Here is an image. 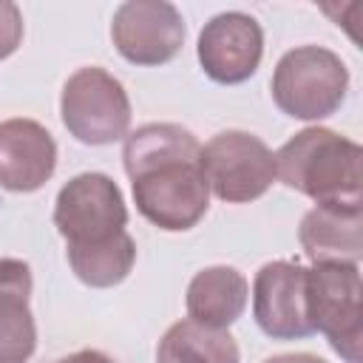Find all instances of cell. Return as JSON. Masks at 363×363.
<instances>
[{
	"mask_svg": "<svg viewBox=\"0 0 363 363\" xmlns=\"http://www.w3.org/2000/svg\"><path fill=\"white\" fill-rule=\"evenodd\" d=\"M125 173L136 210L159 230L184 233L210 207L199 139L173 122H150L125 136Z\"/></svg>",
	"mask_w": 363,
	"mask_h": 363,
	"instance_id": "1",
	"label": "cell"
},
{
	"mask_svg": "<svg viewBox=\"0 0 363 363\" xmlns=\"http://www.w3.org/2000/svg\"><path fill=\"white\" fill-rule=\"evenodd\" d=\"M363 150L332 128H303L275 153V176L315 207L363 210Z\"/></svg>",
	"mask_w": 363,
	"mask_h": 363,
	"instance_id": "2",
	"label": "cell"
},
{
	"mask_svg": "<svg viewBox=\"0 0 363 363\" xmlns=\"http://www.w3.org/2000/svg\"><path fill=\"white\" fill-rule=\"evenodd\" d=\"M269 88L275 105L286 116L318 122L343 105L349 91V68L323 45H298L278 60Z\"/></svg>",
	"mask_w": 363,
	"mask_h": 363,
	"instance_id": "3",
	"label": "cell"
},
{
	"mask_svg": "<svg viewBox=\"0 0 363 363\" xmlns=\"http://www.w3.org/2000/svg\"><path fill=\"white\" fill-rule=\"evenodd\" d=\"M54 227L65 238V252L96 250L128 235V207L119 184L105 173L68 179L54 201Z\"/></svg>",
	"mask_w": 363,
	"mask_h": 363,
	"instance_id": "4",
	"label": "cell"
},
{
	"mask_svg": "<svg viewBox=\"0 0 363 363\" xmlns=\"http://www.w3.org/2000/svg\"><path fill=\"white\" fill-rule=\"evenodd\" d=\"M306 303L315 332L346 363H363V281L357 264H315L306 269Z\"/></svg>",
	"mask_w": 363,
	"mask_h": 363,
	"instance_id": "5",
	"label": "cell"
},
{
	"mask_svg": "<svg viewBox=\"0 0 363 363\" xmlns=\"http://www.w3.org/2000/svg\"><path fill=\"white\" fill-rule=\"evenodd\" d=\"M65 130L82 145H113L128 136L130 99L125 85L99 65L74 71L60 96Z\"/></svg>",
	"mask_w": 363,
	"mask_h": 363,
	"instance_id": "6",
	"label": "cell"
},
{
	"mask_svg": "<svg viewBox=\"0 0 363 363\" xmlns=\"http://www.w3.org/2000/svg\"><path fill=\"white\" fill-rule=\"evenodd\" d=\"M210 190L227 204L261 199L275 176V153L247 130H221L201 147Z\"/></svg>",
	"mask_w": 363,
	"mask_h": 363,
	"instance_id": "7",
	"label": "cell"
},
{
	"mask_svg": "<svg viewBox=\"0 0 363 363\" xmlns=\"http://www.w3.org/2000/svg\"><path fill=\"white\" fill-rule=\"evenodd\" d=\"M111 40L133 65H164L184 45V20L167 0H128L113 11Z\"/></svg>",
	"mask_w": 363,
	"mask_h": 363,
	"instance_id": "8",
	"label": "cell"
},
{
	"mask_svg": "<svg viewBox=\"0 0 363 363\" xmlns=\"http://www.w3.org/2000/svg\"><path fill=\"white\" fill-rule=\"evenodd\" d=\"M252 315L267 337L301 340L309 337V303H306V267L298 261H269L252 281Z\"/></svg>",
	"mask_w": 363,
	"mask_h": 363,
	"instance_id": "9",
	"label": "cell"
},
{
	"mask_svg": "<svg viewBox=\"0 0 363 363\" xmlns=\"http://www.w3.org/2000/svg\"><path fill=\"white\" fill-rule=\"evenodd\" d=\"M201 71L221 85L247 82L264 57V31L252 14L221 11L204 23L196 45Z\"/></svg>",
	"mask_w": 363,
	"mask_h": 363,
	"instance_id": "10",
	"label": "cell"
},
{
	"mask_svg": "<svg viewBox=\"0 0 363 363\" xmlns=\"http://www.w3.org/2000/svg\"><path fill=\"white\" fill-rule=\"evenodd\" d=\"M57 170V142L34 119L0 122V187L11 193L40 190Z\"/></svg>",
	"mask_w": 363,
	"mask_h": 363,
	"instance_id": "11",
	"label": "cell"
},
{
	"mask_svg": "<svg viewBox=\"0 0 363 363\" xmlns=\"http://www.w3.org/2000/svg\"><path fill=\"white\" fill-rule=\"evenodd\" d=\"M31 267L20 258H0V363H28L37 349V326L28 306Z\"/></svg>",
	"mask_w": 363,
	"mask_h": 363,
	"instance_id": "12",
	"label": "cell"
},
{
	"mask_svg": "<svg viewBox=\"0 0 363 363\" xmlns=\"http://www.w3.org/2000/svg\"><path fill=\"white\" fill-rule=\"evenodd\" d=\"M312 264H357L363 255V210L312 207L298 227Z\"/></svg>",
	"mask_w": 363,
	"mask_h": 363,
	"instance_id": "13",
	"label": "cell"
},
{
	"mask_svg": "<svg viewBox=\"0 0 363 363\" xmlns=\"http://www.w3.org/2000/svg\"><path fill=\"white\" fill-rule=\"evenodd\" d=\"M247 278L227 264H216V267H204L193 275V281L187 284V315L196 323L213 326V329H227L233 326L244 306H247Z\"/></svg>",
	"mask_w": 363,
	"mask_h": 363,
	"instance_id": "14",
	"label": "cell"
},
{
	"mask_svg": "<svg viewBox=\"0 0 363 363\" xmlns=\"http://www.w3.org/2000/svg\"><path fill=\"white\" fill-rule=\"evenodd\" d=\"M156 363H241V354L227 329H213L184 318L162 335Z\"/></svg>",
	"mask_w": 363,
	"mask_h": 363,
	"instance_id": "15",
	"label": "cell"
},
{
	"mask_svg": "<svg viewBox=\"0 0 363 363\" xmlns=\"http://www.w3.org/2000/svg\"><path fill=\"white\" fill-rule=\"evenodd\" d=\"M71 272L94 289H108L116 286L128 278V272L133 269L136 261V241L128 235H122L113 244L96 247V250H82V252H65Z\"/></svg>",
	"mask_w": 363,
	"mask_h": 363,
	"instance_id": "16",
	"label": "cell"
},
{
	"mask_svg": "<svg viewBox=\"0 0 363 363\" xmlns=\"http://www.w3.org/2000/svg\"><path fill=\"white\" fill-rule=\"evenodd\" d=\"M23 43V14L11 0H0V60L11 57Z\"/></svg>",
	"mask_w": 363,
	"mask_h": 363,
	"instance_id": "17",
	"label": "cell"
},
{
	"mask_svg": "<svg viewBox=\"0 0 363 363\" xmlns=\"http://www.w3.org/2000/svg\"><path fill=\"white\" fill-rule=\"evenodd\" d=\"M57 363H113L105 352H96V349H79V352H71L65 357H60Z\"/></svg>",
	"mask_w": 363,
	"mask_h": 363,
	"instance_id": "18",
	"label": "cell"
},
{
	"mask_svg": "<svg viewBox=\"0 0 363 363\" xmlns=\"http://www.w3.org/2000/svg\"><path fill=\"white\" fill-rule=\"evenodd\" d=\"M264 363H329V360H323L318 354H309V352H292V354H272Z\"/></svg>",
	"mask_w": 363,
	"mask_h": 363,
	"instance_id": "19",
	"label": "cell"
}]
</instances>
